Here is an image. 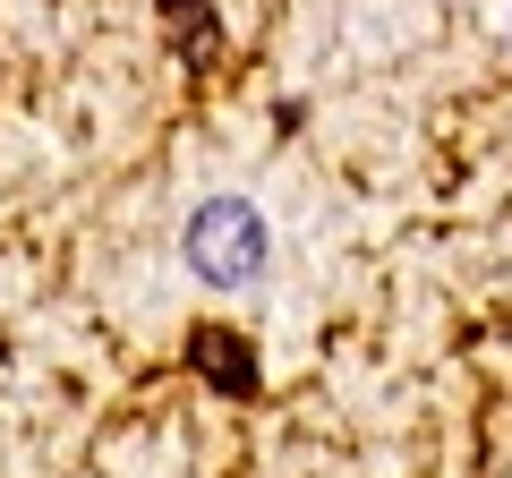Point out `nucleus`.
Wrapping results in <instances>:
<instances>
[{
	"instance_id": "3",
	"label": "nucleus",
	"mask_w": 512,
	"mask_h": 478,
	"mask_svg": "<svg viewBox=\"0 0 512 478\" xmlns=\"http://www.w3.org/2000/svg\"><path fill=\"white\" fill-rule=\"evenodd\" d=\"M163 18H171V35H180L188 60H214V18H205V0H163Z\"/></svg>"
},
{
	"instance_id": "2",
	"label": "nucleus",
	"mask_w": 512,
	"mask_h": 478,
	"mask_svg": "<svg viewBox=\"0 0 512 478\" xmlns=\"http://www.w3.org/2000/svg\"><path fill=\"white\" fill-rule=\"evenodd\" d=\"M188 359H197L222 393H248V385H256V359H239V333H197V342H188Z\"/></svg>"
},
{
	"instance_id": "1",
	"label": "nucleus",
	"mask_w": 512,
	"mask_h": 478,
	"mask_svg": "<svg viewBox=\"0 0 512 478\" xmlns=\"http://www.w3.org/2000/svg\"><path fill=\"white\" fill-rule=\"evenodd\" d=\"M180 257L205 291H256V274L274 257V231H265V214L248 197H205L180 231Z\"/></svg>"
}]
</instances>
